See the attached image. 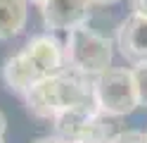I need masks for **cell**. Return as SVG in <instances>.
<instances>
[{"label": "cell", "mask_w": 147, "mask_h": 143, "mask_svg": "<svg viewBox=\"0 0 147 143\" xmlns=\"http://www.w3.org/2000/svg\"><path fill=\"white\" fill-rule=\"evenodd\" d=\"M57 138L64 143H107L109 138V124L102 119L95 105L86 107H71L55 117Z\"/></svg>", "instance_id": "obj_4"}, {"label": "cell", "mask_w": 147, "mask_h": 143, "mask_svg": "<svg viewBox=\"0 0 147 143\" xmlns=\"http://www.w3.org/2000/svg\"><path fill=\"white\" fill-rule=\"evenodd\" d=\"M131 72H133V81L138 91V103H140V107H147V62L135 64Z\"/></svg>", "instance_id": "obj_10"}, {"label": "cell", "mask_w": 147, "mask_h": 143, "mask_svg": "<svg viewBox=\"0 0 147 143\" xmlns=\"http://www.w3.org/2000/svg\"><path fill=\"white\" fill-rule=\"evenodd\" d=\"M26 0H0V41L14 38L26 24Z\"/></svg>", "instance_id": "obj_9"}, {"label": "cell", "mask_w": 147, "mask_h": 143, "mask_svg": "<svg viewBox=\"0 0 147 143\" xmlns=\"http://www.w3.org/2000/svg\"><path fill=\"white\" fill-rule=\"evenodd\" d=\"M22 55L29 60V64L36 69L40 79H48L62 72L64 67V45L50 34L36 36L24 45Z\"/></svg>", "instance_id": "obj_6"}, {"label": "cell", "mask_w": 147, "mask_h": 143, "mask_svg": "<svg viewBox=\"0 0 147 143\" xmlns=\"http://www.w3.org/2000/svg\"><path fill=\"white\" fill-rule=\"evenodd\" d=\"M93 95L97 110L102 114H112V117H123V114H131L135 107H140L131 69L109 67L93 83Z\"/></svg>", "instance_id": "obj_3"}, {"label": "cell", "mask_w": 147, "mask_h": 143, "mask_svg": "<svg viewBox=\"0 0 147 143\" xmlns=\"http://www.w3.org/2000/svg\"><path fill=\"white\" fill-rule=\"evenodd\" d=\"M0 143H5V141H3V138H0Z\"/></svg>", "instance_id": "obj_17"}, {"label": "cell", "mask_w": 147, "mask_h": 143, "mask_svg": "<svg viewBox=\"0 0 147 143\" xmlns=\"http://www.w3.org/2000/svg\"><path fill=\"white\" fill-rule=\"evenodd\" d=\"M5 131H7V119H5V114L0 112V138L5 136Z\"/></svg>", "instance_id": "obj_13"}, {"label": "cell", "mask_w": 147, "mask_h": 143, "mask_svg": "<svg viewBox=\"0 0 147 143\" xmlns=\"http://www.w3.org/2000/svg\"><path fill=\"white\" fill-rule=\"evenodd\" d=\"M116 45L128 62H147V17H126L116 29Z\"/></svg>", "instance_id": "obj_7"}, {"label": "cell", "mask_w": 147, "mask_h": 143, "mask_svg": "<svg viewBox=\"0 0 147 143\" xmlns=\"http://www.w3.org/2000/svg\"><path fill=\"white\" fill-rule=\"evenodd\" d=\"M131 7H133V14L147 17V0H131Z\"/></svg>", "instance_id": "obj_12"}, {"label": "cell", "mask_w": 147, "mask_h": 143, "mask_svg": "<svg viewBox=\"0 0 147 143\" xmlns=\"http://www.w3.org/2000/svg\"><path fill=\"white\" fill-rule=\"evenodd\" d=\"M3 79L7 83V88H12L14 93L26 95V93L31 91V86H36V83L40 81V76L36 74V69L29 64V60H26L22 53H17L14 57H10V60L5 62Z\"/></svg>", "instance_id": "obj_8"}, {"label": "cell", "mask_w": 147, "mask_h": 143, "mask_svg": "<svg viewBox=\"0 0 147 143\" xmlns=\"http://www.w3.org/2000/svg\"><path fill=\"white\" fill-rule=\"evenodd\" d=\"M24 98H26L29 110L36 117H43V119H55L59 112L71 110V107L95 105L93 88L86 86L78 76L64 74V72L48 76V79H40L36 86H31V91Z\"/></svg>", "instance_id": "obj_1"}, {"label": "cell", "mask_w": 147, "mask_h": 143, "mask_svg": "<svg viewBox=\"0 0 147 143\" xmlns=\"http://www.w3.org/2000/svg\"><path fill=\"white\" fill-rule=\"evenodd\" d=\"M26 3H29V0H26ZM31 3H36V5H43L45 0H31Z\"/></svg>", "instance_id": "obj_16"}, {"label": "cell", "mask_w": 147, "mask_h": 143, "mask_svg": "<svg viewBox=\"0 0 147 143\" xmlns=\"http://www.w3.org/2000/svg\"><path fill=\"white\" fill-rule=\"evenodd\" d=\"M33 143H64L62 138H57V136H55V138H36Z\"/></svg>", "instance_id": "obj_14"}, {"label": "cell", "mask_w": 147, "mask_h": 143, "mask_svg": "<svg viewBox=\"0 0 147 143\" xmlns=\"http://www.w3.org/2000/svg\"><path fill=\"white\" fill-rule=\"evenodd\" d=\"M112 41L88 29L86 24L71 29L64 41V64L86 76H100L112 67Z\"/></svg>", "instance_id": "obj_2"}, {"label": "cell", "mask_w": 147, "mask_h": 143, "mask_svg": "<svg viewBox=\"0 0 147 143\" xmlns=\"http://www.w3.org/2000/svg\"><path fill=\"white\" fill-rule=\"evenodd\" d=\"M107 143H147V133H142V131H121V133H114Z\"/></svg>", "instance_id": "obj_11"}, {"label": "cell", "mask_w": 147, "mask_h": 143, "mask_svg": "<svg viewBox=\"0 0 147 143\" xmlns=\"http://www.w3.org/2000/svg\"><path fill=\"white\" fill-rule=\"evenodd\" d=\"M93 5H114V3H119V0H90Z\"/></svg>", "instance_id": "obj_15"}, {"label": "cell", "mask_w": 147, "mask_h": 143, "mask_svg": "<svg viewBox=\"0 0 147 143\" xmlns=\"http://www.w3.org/2000/svg\"><path fill=\"white\" fill-rule=\"evenodd\" d=\"M90 0H45L40 5L43 24L50 31H71L90 19Z\"/></svg>", "instance_id": "obj_5"}]
</instances>
